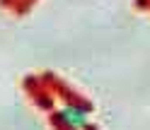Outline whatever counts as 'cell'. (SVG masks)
Returning a JSON list of instances; mask_svg holds the SVG:
<instances>
[{"mask_svg":"<svg viewBox=\"0 0 150 130\" xmlns=\"http://www.w3.org/2000/svg\"><path fill=\"white\" fill-rule=\"evenodd\" d=\"M61 118L65 120V123H70L73 128H82V125H85V120H87L85 111H82V108H75V106H65V108L61 111Z\"/></svg>","mask_w":150,"mask_h":130,"instance_id":"1","label":"cell"}]
</instances>
